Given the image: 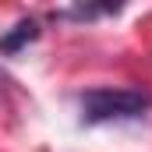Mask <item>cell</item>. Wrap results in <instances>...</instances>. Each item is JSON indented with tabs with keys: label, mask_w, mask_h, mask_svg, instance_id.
Masks as SVG:
<instances>
[{
	"label": "cell",
	"mask_w": 152,
	"mask_h": 152,
	"mask_svg": "<svg viewBox=\"0 0 152 152\" xmlns=\"http://www.w3.org/2000/svg\"><path fill=\"white\" fill-rule=\"evenodd\" d=\"M152 106V96L142 88H88L78 96L81 124H120L138 120Z\"/></svg>",
	"instance_id": "cell-1"
},
{
	"label": "cell",
	"mask_w": 152,
	"mask_h": 152,
	"mask_svg": "<svg viewBox=\"0 0 152 152\" xmlns=\"http://www.w3.org/2000/svg\"><path fill=\"white\" fill-rule=\"evenodd\" d=\"M39 32H42V28H39V21H36V18H21L14 28H7V32L0 36V53H4V57H14V53H21L28 42H36V39H39Z\"/></svg>",
	"instance_id": "cell-2"
}]
</instances>
